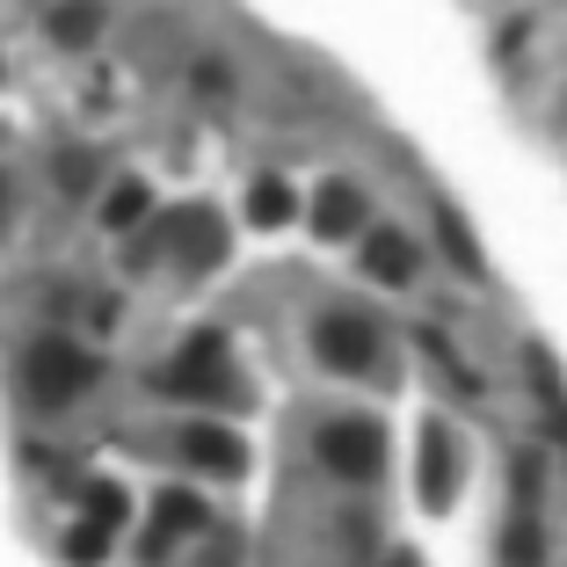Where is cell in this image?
Instances as JSON below:
<instances>
[{"mask_svg": "<svg viewBox=\"0 0 567 567\" xmlns=\"http://www.w3.org/2000/svg\"><path fill=\"white\" fill-rule=\"evenodd\" d=\"M153 240H161V248L175 255L189 277H204V269L226 262V218H218L212 204H183V212L153 218Z\"/></svg>", "mask_w": 567, "mask_h": 567, "instance_id": "6da1fadb", "label": "cell"}, {"mask_svg": "<svg viewBox=\"0 0 567 567\" xmlns=\"http://www.w3.org/2000/svg\"><path fill=\"white\" fill-rule=\"evenodd\" d=\"M313 451H320V466H328L334 481H379L385 430H379V422H364V415H334L328 430L313 436Z\"/></svg>", "mask_w": 567, "mask_h": 567, "instance_id": "7a4b0ae2", "label": "cell"}, {"mask_svg": "<svg viewBox=\"0 0 567 567\" xmlns=\"http://www.w3.org/2000/svg\"><path fill=\"white\" fill-rule=\"evenodd\" d=\"M87 385H95V357H81L73 342H59V334H51V342H37V350H30V393L44 408L81 401Z\"/></svg>", "mask_w": 567, "mask_h": 567, "instance_id": "3957f363", "label": "cell"}, {"mask_svg": "<svg viewBox=\"0 0 567 567\" xmlns=\"http://www.w3.org/2000/svg\"><path fill=\"white\" fill-rule=\"evenodd\" d=\"M313 357L328 371H350V379H364L371 364H379V328H371L364 313H320L313 320Z\"/></svg>", "mask_w": 567, "mask_h": 567, "instance_id": "277c9868", "label": "cell"}, {"mask_svg": "<svg viewBox=\"0 0 567 567\" xmlns=\"http://www.w3.org/2000/svg\"><path fill=\"white\" fill-rule=\"evenodd\" d=\"M161 393H183V401H226V393H234V385H226V342H218V334H197V342L161 371Z\"/></svg>", "mask_w": 567, "mask_h": 567, "instance_id": "5b68a950", "label": "cell"}, {"mask_svg": "<svg viewBox=\"0 0 567 567\" xmlns=\"http://www.w3.org/2000/svg\"><path fill=\"white\" fill-rule=\"evenodd\" d=\"M183 458L204 466V473H218V481L248 473V444H240L234 430H218V422H189V430H183Z\"/></svg>", "mask_w": 567, "mask_h": 567, "instance_id": "8992f818", "label": "cell"}, {"mask_svg": "<svg viewBox=\"0 0 567 567\" xmlns=\"http://www.w3.org/2000/svg\"><path fill=\"white\" fill-rule=\"evenodd\" d=\"M415 269H422V255L401 226H371L364 234V277L371 284H415Z\"/></svg>", "mask_w": 567, "mask_h": 567, "instance_id": "52a82bcc", "label": "cell"}, {"mask_svg": "<svg viewBox=\"0 0 567 567\" xmlns=\"http://www.w3.org/2000/svg\"><path fill=\"white\" fill-rule=\"evenodd\" d=\"M458 495V451H451V430L430 422L422 430V509H451Z\"/></svg>", "mask_w": 567, "mask_h": 567, "instance_id": "ba28073f", "label": "cell"}, {"mask_svg": "<svg viewBox=\"0 0 567 567\" xmlns=\"http://www.w3.org/2000/svg\"><path fill=\"white\" fill-rule=\"evenodd\" d=\"M357 226H364V189H357V183H320V197H313V234L320 240H350Z\"/></svg>", "mask_w": 567, "mask_h": 567, "instance_id": "9c48e42d", "label": "cell"}, {"mask_svg": "<svg viewBox=\"0 0 567 567\" xmlns=\"http://www.w3.org/2000/svg\"><path fill=\"white\" fill-rule=\"evenodd\" d=\"M212 524V509H204L189 487H167L161 502H153V553H167L175 538H189V532H204Z\"/></svg>", "mask_w": 567, "mask_h": 567, "instance_id": "30bf717a", "label": "cell"}, {"mask_svg": "<svg viewBox=\"0 0 567 567\" xmlns=\"http://www.w3.org/2000/svg\"><path fill=\"white\" fill-rule=\"evenodd\" d=\"M44 37L59 51H87L102 37V0H59V8L44 16Z\"/></svg>", "mask_w": 567, "mask_h": 567, "instance_id": "8fae6325", "label": "cell"}, {"mask_svg": "<svg viewBox=\"0 0 567 567\" xmlns=\"http://www.w3.org/2000/svg\"><path fill=\"white\" fill-rule=\"evenodd\" d=\"M248 218H255V226H291V218H299V197H291V183H284V175H255Z\"/></svg>", "mask_w": 567, "mask_h": 567, "instance_id": "7c38bea8", "label": "cell"}, {"mask_svg": "<svg viewBox=\"0 0 567 567\" xmlns=\"http://www.w3.org/2000/svg\"><path fill=\"white\" fill-rule=\"evenodd\" d=\"M146 212H153V189L146 183H117L110 197H102V226H110V234H138Z\"/></svg>", "mask_w": 567, "mask_h": 567, "instance_id": "4fadbf2b", "label": "cell"}, {"mask_svg": "<svg viewBox=\"0 0 567 567\" xmlns=\"http://www.w3.org/2000/svg\"><path fill=\"white\" fill-rule=\"evenodd\" d=\"M436 240H444V255L466 269V277H481V269H487V262H481V248H473V234H466V218L451 212V204H436Z\"/></svg>", "mask_w": 567, "mask_h": 567, "instance_id": "5bb4252c", "label": "cell"}, {"mask_svg": "<svg viewBox=\"0 0 567 567\" xmlns=\"http://www.w3.org/2000/svg\"><path fill=\"white\" fill-rule=\"evenodd\" d=\"M532 379H538V401H546L553 430H560V444H567V385H560V371H553L546 350H532Z\"/></svg>", "mask_w": 567, "mask_h": 567, "instance_id": "9a60e30c", "label": "cell"}, {"mask_svg": "<svg viewBox=\"0 0 567 567\" xmlns=\"http://www.w3.org/2000/svg\"><path fill=\"white\" fill-rule=\"evenodd\" d=\"M538 560H546V538H538L532 509H524V517L509 524V538H502V567H538Z\"/></svg>", "mask_w": 567, "mask_h": 567, "instance_id": "2e32d148", "label": "cell"}, {"mask_svg": "<svg viewBox=\"0 0 567 567\" xmlns=\"http://www.w3.org/2000/svg\"><path fill=\"white\" fill-rule=\"evenodd\" d=\"M102 553H110V524H95V517H87V524H73V538H66V560H73V567H95Z\"/></svg>", "mask_w": 567, "mask_h": 567, "instance_id": "e0dca14e", "label": "cell"}, {"mask_svg": "<svg viewBox=\"0 0 567 567\" xmlns=\"http://www.w3.org/2000/svg\"><path fill=\"white\" fill-rule=\"evenodd\" d=\"M87 517L117 532V524H124V487H110V481H102V487H87Z\"/></svg>", "mask_w": 567, "mask_h": 567, "instance_id": "ac0fdd59", "label": "cell"}, {"mask_svg": "<svg viewBox=\"0 0 567 567\" xmlns=\"http://www.w3.org/2000/svg\"><path fill=\"white\" fill-rule=\"evenodd\" d=\"M59 189H66V197L95 189V161H87V153H59Z\"/></svg>", "mask_w": 567, "mask_h": 567, "instance_id": "d6986e66", "label": "cell"}, {"mask_svg": "<svg viewBox=\"0 0 567 567\" xmlns=\"http://www.w3.org/2000/svg\"><path fill=\"white\" fill-rule=\"evenodd\" d=\"M385 567H422V560H415V553H393V560H385Z\"/></svg>", "mask_w": 567, "mask_h": 567, "instance_id": "ffe728a7", "label": "cell"}, {"mask_svg": "<svg viewBox=\"0 0 567 567\" xmlns=\"http://www.w3.org/2000/svg\"><path fill=\"white\" fill-rule=\"evenodd\" d=\"M0 204H8V189H0Z\"/></svg>", "mask_w": 567, "mask_h": 567, "instance_id": "44dd1931", "label": "cell"}]
</instances>
